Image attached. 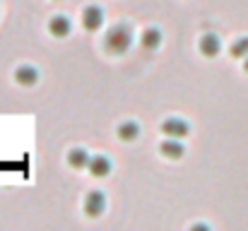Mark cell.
<instances>
[{
  "label": "cell",
  "mask_w": 248,
  "mask_h": 231,
  "mask_svg": "<svg viewBox=\"0 0 248 231\" xmlns=\"http://www.w3.org/2000/svg\"><path fill=\"white\" fill-rule=\"evenodd\" d=\"M104 44H106V48L111 53H125L130 48V44H133V29H130V24H116V27H111L108 34H106V39H104Z\"/></svg>",
  "instance_id": "obj_1"
},
{
  "label": "cell",
  "mask_w": 248,
  "mask_h": 231,
  "mask_svg": "<svg viewBox=\"0 0 248 231\" xmlns=\"http://www.w3.org/2000/svg\"><path fill=\"white\" fill-rule=\"evenodd\" d=\"M162 133H164L166 138L181 140V138H186L190 133V125H188V121H183L178 116H171V118H166L164 123H162Z\"/></svg>",
  "instance_id": "obj_2"
},
{
  "label": "cell",
  "mask_w": 248,
  "mask_h": 231,
  "mask_svg": "<svg viewBox=\"0 0 248 231\" xmlns=\"http://www.w3.org/2000/svg\"><path fill=\"white\" fill-rule=\"evenodd\" d=\"M104 210H106V198H104V193L92 190V193L84 198V212H87L89 217H99Z\"/></svg>",
  "instance_id": "obj_3"
},
{
  "label": "cell",
  "mask_w": 248,
  "mask_h": 231,
  "mask_svg": "<svg viewBox=\"0 0 248 231\" xmlns=\"http://www.w3.org/2000/svg\"><path fill=\"white\" fill-rule=\"evenodd\" d=\"M82 24L87 27V29H89V31H96V29H101V24H104V10H101L99 5H89V7H84Z\"/></svg>",
  "instance_id": "obj_4"
},
{
  "label": "cell",
  "mask_w": 248,
  "mask_h": 231,
  "mask_svg": "<svg viewBox=\"0 0 248 231\" xmlns=\"http://www.w3.org/2000/svg\"><path fill=\"white\" fill-rule=\"evenodd\" d=\"M87 169L92 171V176L104 178V176H108V173H111V159H108L106 154H96V156H92V161H89V166H87Z\"/></svg>",
  "instance_id": "obj_5"
},
{
  "label": "cell",
  "mask_w": 248,
  "mask_h": 231,
  "mask_svg": "<svg viewBox=\"0 0 248 231\" xmlns=\"http://www.w3.org/2000/svg\"><path fill=\"white\" fill-rule=\"evenodd\" d=\"M48 31H51L53 36H68V34L73 31V22H70V17H65V15H56V17L48 22Z\"/></svg>",
  "instance_id": "obj_6"
},
{
  "label": "cell",
  "mask_w": 248,
  "mask_h": 231,
  "mask_svg": "<svg viewBox=\"0 0 248 231\" xmlns=\"http://www.w3.org/2000/svg\"><path fill=\"white\" fill-rule=\"evenodd\" d=\"M219 48H222V44H219V36L217 34H205L200 39V53L202 56H217Z\"/></svg>",
  "instance_id": "obj_7"
},
{
  "label": "cell",
  "mask_w": 248,
  "mask_h": 231,
  "mask_svg": "<svg viewBox=\"0 0 248 231\" xmlns=\"http://www.w3.org/2000/svg\"><path fill=\"white\" fill-rule=\"evenodd\" d=\"M140 44H142L145 48H150V51L159 48V44H162V31H159V29H155V27L145 29V31H142V36H140Z\"/></svg>",
  "instance_id": "obj_8"
},
{
  "label": "cell",
  "mask_w": 248,
  "mask_h": 231,
  "mask_svg": "<svg viewBox=\"0 0 248 231\" xmlns=\"http://www.w3.org/2000/svg\"><path fill=\"white\" fill-rule=\"evenodd\" d=\"M183 145L176 140V138H166L164 142H162V154H166L169 159H181L183 156Z\"/></svg>",
  "instance_id": "obj_9"
},
{
  "label": "cell",
  "mask_w": 248,
  "mask_h": 231,
  "mask_svg": "<svg viewBox=\"0 0 248 231\" xmlns=\"http://www.w3.org/2000/svg\"><path fill=\"white\" fill-rule=\"evenodd\" d=\"M89 161H92L89 152H87V150H80V147L68 154V164H70L73 169H87V166H89Z\"/></svg>",
  "instance_id": "obj_10"
},
{
  "label": "cell",
  "mask_w": 248,
  "mask_h": 231,
  "mask_svg": "<svg viewBox=\"0 0 248 231\" xmlns=\"http://www.w3.org/2000/svg\"><path fill=\"white\" fill-rule=\"evenodd\" d=\"M15 77H17V82H19V84H24V87H31V84L36 82L39 73H36V68H31V65H22V68H17Z\"/></svg>",
  "instance_id": "obj_11"
},
{
  "label": "cell",
  "mask_w": 248,
  "mask_h": 231,
  "mask_svg": "<svg viewBox=\"0 0 248 231\" xmlns=\"http://www.w3.org/2000/svg\"><path fill=\"white\" fill-rule=\"evenodd\" d=\"M138 135H140V125H138V123L125 121V123L118 125V138H121V140H128V142H130V140H135Z\"/></svg>",
  "instance_id": "obj_12"
},
{
  "label": "cell",
  "mask_w": 248,
  "mask_h": 231,
  "mask_svg": "<svg viewBox=\"0 0 248 231\" xmlns=\"http://www.w3.org/2000/svg\"><path fill=\"white\" fill-rule=\"evenodd\" d=\"M232 56L234 58H248V36H241L232 44Z\"/></svg>",
  "instance_id": "obj_13"
},
{
  "label": "cell",
  "mask_w": 248,
  "mask_h": 231,
  "mask_svg": "<svg viewBox=\"0 0 248 231\" xmlns=\"http://www.w3.org/2000/svg\"><path fill=\"white\" fill-rule=\"evenodd\" d=\"M246 70H248V58H246Z\"/></svg>",
  "instance_id": "obj_14"
}]
</instances>
